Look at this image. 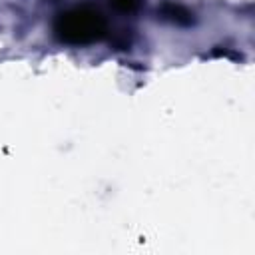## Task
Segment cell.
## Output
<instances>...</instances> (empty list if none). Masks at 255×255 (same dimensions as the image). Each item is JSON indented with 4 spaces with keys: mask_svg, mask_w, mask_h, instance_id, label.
<instances>
[{
    "mask_svg": "<svg viewBox=\"0 0 255 255\" xmlns=\"http://www.w3.org/2000/svg\"><path fill=\"white\" fill-rule=\"evenodd\" d=\"M106 18L94 8H74L62 12L54 22L56 36L66 44H92L106 36Z\"/></svg>",
    "mask_w": 255,
    "mask_h": 255,
    "instance_id": "1",
    "label": "cell"
},
{
    "mask_svg": "<svg viewBox=\"0 0 255 255\" xmlns=\"http://www.w3.org/2000/svg\"><path fill=\"white\" fill-rule=\"evenodd\" d=\"M163 14H165L169 20L177 22V24H189V22H191V12L185 10L183 6H177V4L165 6V8H163Z\"/></svg>",
    "mask_w": 255,
    "mask_h": 255,
    "instance_id": "2",
    "label": "cell"
},
{
    "mask_svg": "<svg viewBox=\"0 0 255 255\" xmlns=\"http://www.w3.org/2000/svg\"><path fill=\"white\" fill-rule=\"evenodd\" d=\"M110 2L118 12H126V14L135 12L139 8V0H110Z\"/></svg>",
    "mask_w": 255,
    "mask_h": 255,
    "instance_id": "3",
    "label": "cell"
}]
</instances>
